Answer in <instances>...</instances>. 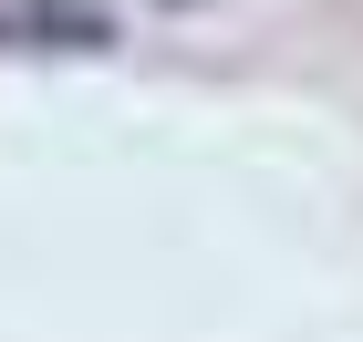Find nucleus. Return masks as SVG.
<instances>
[{"label":"nucleus","instance_id":"1","mask_svg":"<svg viewBox=\"0 0 363 342\" xmlns=\"http://www.w3.org/2000/svg\"><path fill=\"white\" fill-rule=\"evenodd\" d=\"M42 42H104V0H42Z\"/></svg>","mask_w":363,"mask_h":342}]
</instances>
